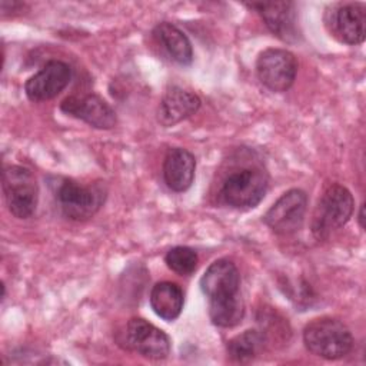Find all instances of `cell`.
Here are the masks:
<instances>
[{
  "instance_id": "1",
  "label": "cell",
  "mask_w": 366,
  "mask_h": 366,
  "mask_svg": "<svg viewBox=\"0 0 366 366\" xmlns=\"http://www.w3.org/2000/svg\"><path fill=\"white\" fill-rule=\"evenodd\" d=\"M50 187L60 213L74 222L93 217L106 200V189L102 184H81L70 177H53Z\"/></svg>"
},
{
  "instance_id": "2",
  "label": "cell",
  "mask_w": 366,
  "mask_h": 366,
  "mask_svg": "<svg viewBox=\"0 0 366 366\" xmlns=\"http://www.w3.org/2000/svg\"><path fill=\"white\" fill-rule=\"evenodd\" d=\"M303 343L312 355L327 360H337L352 352L355 339L343 322L323 316L310 320L305 326Z\"/></svg>"
},
{
  "instance_id": "3",
  "label": "cell",
  "mask_w": 366,
  "mask_h": 366,
  "mask_svg": "<svg viewBox=\"0 0 366 366\" xmlns=\"http://www.w3.org/2000/svg\"><path fill=\"white\" fill-rule=\"evenodd\" d=\"M355 200L343 184H330L320 196L312 217V233L317 240H326L342 229L352 217Z\"/></svg>"
},
{
  "instance_id": "4",
  "label": "cell",
  "mask_w": 366,
  "mask_h": 366,
  "mask_svg": "<svg viewBox=\"0 0 366 366\" xmlns=\"http://www.w3.org/2000/svg\"><path fill=\"white\" fill-rule=\"evenodd\" d=\"M269 187V174L260 166H246L229 173L222 186L223 202L233 209H253L264 197Z\"/></svg>"
},
{
  "instance_id": "5",
  "label": "cell",
  "mask_w": 366,
  "mask_h": 366,
  "mask_svg": "<svg viewBox=\"0 0 366 366\" xmlns=\"http://www.w3.org/2000/svg\"><path fill=\"white\" fill-rule=\"evenodd\" d=\"M1 187L9 212L17 219H29L39 203V184L33 172L24 166H4Z\"/></svg>"
},
{
  "instance_id": "6",
  "label": "cell",
  "mask_w": 366,
  "mask_h": 366,
  "mask_svg": "<svg viewBox=\"0 0 366 366\" xmlns=\"http://www.w3.org/2000/svg\"><path fill=\"white\" fill-rule=\"evenodd\" d=\"M323 23L327 33L339 43L356 46L366 34V4L360 1H337L326 7Z\"/></svg>"
},
{
  "instance_id": "7",
  "label": "cell",
  "mask_w": 366,
  "mask_h": 366,
  "mask_svg": "<svg viewBox=\"0 0 366 366\" xmlns=\"http://www.w3.org/2000/svg\"><path fill=\"white\" fill-rule=\"evenodd\" d=\"M256 73L260 83L274 93L289 90L297 74V60L286 49L269 47L259 53Z\"/></svg>"
},
{
  "instance_id": "8",
  "label": "cell",
  "mask_w": 366,
  "mask_h": 366,
  "mask_svg": "<svg viewBox=\"0 0 366 366\" xmlns=\"http://www.w3.org/2000/svg\"><path fill=\"white\" fill-rule=\"evenodd\" d=\"M307 210V194L302 189L285 192L264 213V224L279 236H289L303 226Z\"/></svg>"
},
{
  "instance_id": "9",
  "label": "cell",
  "mask_w": 366,
  "mask_h": 366,
  "mask_svg": "<svg viewBox=\"0 0 366 366\" xmlns=\"http://www.w3.org/2000/svg\"><path fill=\"white\" fill-rule=\"evenodd\" d=\"M124 343L126 349L152 360L166 359L172 346L169 336L143 317H132L127 322Z\"/></svg>"
},
{
  "instance_id": "10",
  "label": "cell",
  "mask_w": 366,
  "mask_h": 366,
  "mask_svg": "<svg viewBox=\"0 0 366 366\" xmlns=\"http://www.w3.org/2000/svg\"><path fill=\"white\" fill-rule=\"evenodd\" d=\"M60 110L99 130H109L117 124L114 109L96 93L69 96L61 100Z\"/></svg>"
},
{
  "instance_id": "11",
  "label": "cell",
  "mask_w": 366,
  "mask_h": 366,
  "mask_svg": "<svg viewBox=\"0 0 366 366\" xmlns=\"http://www.w3.org/2000/svg\"><path fill=\"white\" fill-rule=\"evenodd\" d=\"M71 80V69L66 61L49 60L24 83V93L30 102H46L59 96Z\"/></svg>"
},
{
  "instance_id": "12",
  "label": "cell",
  "mask_w": 366,
  "mask_h": 366,
  "mask_svg": "<svg viewBox=\"0 0 366 366\" xmlns=\"http://www.w3.org/2000/svg\"><path fill=\"white\" fill-rule=\"evenodd\" d=\"M200 290L209 302L230 299L240 293V273L230 259H217L209 264L200 277Z\"/></svg>"
},
{
  "instance_id": "13",
  "label": "cell",
  "mask_w": 366,
  "mask_h": 366,
  "mask_svg": "<svg viewBox=\"0 0 366 366\" xmlns=\"http://www.w3.org/2000/svg\"><path fill=\"white\" fill-rule=\"evenodd\" d=\"M249 9L259 13L266 27L282 41L296 43L300 39L297 24V11L293 1H270V3H247Z\"/></svg>"
},
{
  "instance_id": "14",
  "label": "cell",
  "mask_w": 366,
  "mask_h": 366,
  "mask_svg": "<svg viewBox=\"0 0 366 366\" xmlns=\"http://www.w3.org/2000/svg\"><path fill=\"white\" fill-rule=\"evenodd\" d=\"M200 106L202 100L196 93L179 86H172L164 92L156 117L163 127H172L197 113Z\"/></svg>"
},
{
  "instance_id": "15",
  "label": "cell",
  "mask_w": 366,
  "mask_h": 366,
  "mask_svg": "<svg viewBox=\"0 0 366 366\" xmlns=\"http://www.w3.org/2000/svg\"><path fill=\"white\" fill-rule=\"evenodd\" d=\"M162 172L166 186L176 193H183L194 182L196 159L189 150L173 147L164 156Z\"/></svg>"
},
{
  "instance_id": "16",
  "label": "cell",
  "mask_w": 366,
  "mask_h": 366,
  "mask_svg": "<svg viewBox=\"0 0 366 366\" xmlns=\"http://www.w3.org/2000/svg\"><path fill=\"white\" fill-rule=\"evenodd\" d=\"M150 306L153 312L166 322L176 320L184 305L182 287L174 282H159L150 290Z\"/></svg>"
},
{
  "instance_id": "17",
  "label": "cell",
  "mask_w": 366,
  "mask_h": 366,
  "mask_svg": "<svg viewBox=\"0 0 366 366\" xmlns=\"http://www.w3.org/2000/svg\"><path fill=\"white\" fill-rule=\"evenodd\" d=\"M157 43L180 66H189L193 61V47L189 37L173 23L162 21L153 29Z\"/></svg>"
},
{
  "instance_id": "18",
  "label": "cell",
  "mask_w": 366,
  "mask_h": 366,
  "mask_svg": "<svg viewBox=\"0 0 366 366\" xmlns=\"http://www.w3.org/2000/svg\"><path fill=\"white\" fill-rule=\"evenodd\" d=\"M264 346L266 337L262 330L247 329L227 342L226 352L230 360L237 363H249L262 353Z\"/></svg>"
},
{
  "instance_id": "19",
  "label": "cell",
  "mask_w": 366,
  "mask_h": 366,
  "mask_svg": "<svg viewBox=\"0 0 366 366\" xmlns=\"http://www.w3.org/2000/svg\"><path fill=\"white\" fill-rule=\"evenodd\" d=\"M209 317L217 327H234L244 317V302L242 295L209 303Z\"/></svg>"
},
{
  "instance_id": "20",
  "label": "cell",
  "mask_w": 366,
  "mask_h": 366,
  "mask_svg": "<svg viewBox=\"0 0 366 366\" xmlns=\"http://www.w3.org/2000/svg\"><path fill=\"white\" fill-rule=\"evenodd\" d=\"M164 262L172 272L180 276H190L197 267L199 257L192 247L174 246L166 253Z\"/></svg>"
},
{
  "instance_id": "21",
  "label": "cell",
  "mask_w": 366,
  "mask_h": 366,
  "mask_svg": "<svg viewBox=\"0 0 366 366\" xmlns=\"http://www.w3.org/2000/svg\"><path fill=\"white\" fill-rule=\"evenodd\" d=\"M365 206L362 204L360 206V210H359V214H357V220H359V226L363 229L365 227Z\"/></svg>"
}]
</instances>
